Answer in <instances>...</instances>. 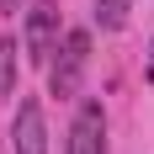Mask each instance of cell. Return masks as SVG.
<instances>
[{"label": "cell", "instance_id": "1", "mask_svg": "<svg viewBox=\"0 0 154 154\" xmlns=\"http://www.w3.org/2000/svg\"><path fill=\"white\" fill-rule=\"evenodd\" d=\"M85 64H91V32H85V27H69L59 37V48H53V59H48V91L59 96V101L80 96Z\"/></svg>", "mask_w": 154, "mask_h": 154}, {"label": "cell", "instance_id": "2", "mask_svg": "<svg viewBox=\"0 0 154 154\" xmlns=\"http://www.w3.org/2000/svg\"><path fill=\"white\" fill-rule=\"evenodd\" d=\"M53 48H59V0H32L27 32H21V53L32 64H48Z\"/></svg>", "mask_w": 154, "mask_h": 154}, {"label": "cell", "instance_id": "3", "mask_svg": "<svg viewBox=\"0 0 154 154\" xmlns=\"http://www.w3.org/2000/svg\"><path fill=\"white\" fill-rule=\"evenodd\" d=\"M69 154H106V112L101 101H80L69 122Z\"/></svg>", "mask_w": 154, "mask_h": 154}, {"label": "cell", "instance_id": "4", "mask_svg": "<svg viewBox=\"0 0 154 154\" xmlns=\"http://www.w3.org/2000/svg\"><path fill=\"white\" fill-rule=\"evenodd\" d=\"M11 143L16 154H48V122H43V101H21L16 106V122H11Z\"/></svg>", "mask_w": 154, "mask_h": 154}, {"label": "cell", "instance_id": "5", "mask_svg": "<svg viewBox=\"0 0 154 154\" xmlns=\"http://www.w3.org/2000/svg\"><path fill=\"white\" fill-rule=\"evenodd\" d=\"M16 69H21V59H16V37H0V101L16 96Z\"/></svg>", "mask_w": 154, "mask_h": 154}, {"label": "cell", "instance_id": "6", "mask_svg": "<svg viewBox=\"0 0 154 154\" xmlns=\"http://www.w3.org/2000/svg\"><path fill=\"white\" fill-rule=\"evenodd\" d=\"M128 11H133V0H96V21H101V27L106 32H117L128 21Z\"/></svg>", "mask_w": 154, "mask_h": 154}, {"label": "cell", "instance_id": "7", "mask_svg": "<svg viewBox=\"0 0 154 154\" xmlns=\"http://www.w3.org/2000/svg\"><path fill=\"white\" fill-rule=\"evenodd\" d=\"M21 5H27V0H0V11H11V16L21 11Z\"/></svg>", "mask_w": 154, "mask_h": 154}, {"label": "cell", "instance_id": "8", "mask_svg": "<svg viewBox=\"0 0 154 154\" xmlns=\"http://www.w3.org/2000/svg\"><path fill=\"white\" fill-rule=\"evenodd\" d=\"M149 85H154V48H149Z\"/></svg>", "mask_w": 154, "mask_h": 154}]
</instances>
